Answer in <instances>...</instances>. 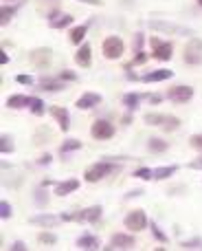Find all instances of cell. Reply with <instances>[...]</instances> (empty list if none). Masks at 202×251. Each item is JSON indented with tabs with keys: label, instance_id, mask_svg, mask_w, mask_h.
<instances>
[{
	"label": "cell",
	"instance_id": "6da1fadb",
	"mask_svg": "<svg viewBox=\"0 0 202 251\" xmlns=\"http://www.w3.org/2000/svg\"><path fill=\"white\" fill-rule=\"evenodd\" d=\"M121 170V165H116V163H112L110 159H103L99 161V163H95V165H90V168L86 170V181L88 183H97V181H101L103 176H110V174H116Z\"/></svg>",
	"mask_w": 202,
	"mask_h": 251
},
{
	"label": "cell",
	"instance_id": "7a4b0ae2",
	"mask_svg": "<svg viewBox=\"0 0 202 251\" xmlns=\"http://www.w3.org/2000/svg\"><path fill=\"white\" fill-rule=\"evenodd\" d=\"M182 60H185L187 64H194V66L202 64V40L200 38H194V35H191V40L185 44Z\"/></svg>",
	"mask_w": 202,
	"mask_h": 251
},
{
	"label": "cell",
	"instance_id": "3957f363",
	"mask_svg": "<svg viewBox=\"0 0 202 251\" xmlns=\"http://www.w3.org/2000/svg\"><path fill=\"white\" fill-rule=\"evenodd\" d=\"M101 51L103 57H108V60H119L123 55V40L119 35H108L101 44Z\"/></svg>",
	"mask_w": 202,
	"mask_h": 251
},
{
	"label": "cell",
	"instance_id": "277c9868",
	"mask_svg": "<svg viewBox=\"0 0 202 251\" xmlns=\"http://www.w3.org/2000/svg\"><path fill=\"white\" fill-rule=\"evenodd\" d=\"M150 29L160 31V33H174V35H194V31L187 29V26L180 25H172V22H165V20H150L147 22Z\"/></svg>",
	"mask_w": 202,
	"mask_h": 251
},
{
	"label": "cell",
	"instance_id": "5b68a950",
	"mask_svg": "<svg viewBox=\"0 0 202 251\" xmlns=\"http://www.w3.org/2000/svg\"><path fill=\"white\" fill-rule=\"evenodd\" d=\"M145 227H147V216L143 209H134V212H130L128 216H125V229L136 234V231L145 229Z\"/></svg>",
	"mask_w": 202,
	"mask_h": 251
},
{
	"label": "cell",
	"instance_id": "8992f818",
	"mask_svg": "<svg viewBox=\"0 0 202 251\" xmlns=\"http://www.w3.org/2000/svg\"><path fill=\"white\" fill-rule=\"evenodd\" d=\"M90 134L97 139V141H106V139H112L114 137V126L106 119H97L90 128Z\"/></svg>",
	"mask_w": 202,
	"mask_h": 251
},
{
	"label": "cell",
	"instance_id": "52a82bcc",
	"mask_svg": "<svg viewBox=\"0 0 202 251\" xmlns=\"http://www.w3.org/2000/svg\"><path fill=\"white\" fill-rule=\"evenodd\" d=\"M152 49H154V53H152V55H154L156 60H160V62L172 60L174 47L169 42H163V40H158V38H152Z\"/></svg>",
	"mask_w": 202,
	"mask_h": 251
},
{
	"label": "cell",
	"instance_id": "ba28073f",
	"mask_svg": "<svg viewBox=\"0 0 202 251\" xmlns=\"http://www.w3.org/2000/svg\"><path fill=\"white\" fill-rule=\"evenodd\" d=\"M167 97L174 101V104H187L194 97V88L191 86H174L167 91Z\"/></svg>",
	"mask_w": 202,
	"mask_h": 251
},
{
	"label": "cell",
	"instance_id": "9c48e42d",
	"mask_svg": "<svg viewBox=\"0 0 202 251\" xmlns=\"http://www.w3.org/2000/svg\"><path fill=\"white\" fill-rule=\"evenodd\" d=\"M51 60H53V51L51 49H35V51H31V62H33V66H38V69H48L51 66Z\"/></svg>",
	"mask_w": 202,
	"mask_h": 251
},
{
	"label": "cell",
	"instance_id": "30bf717a",
	"mask_svg": "<svg viewBox=\"0 0 202 251\" xmlns=\"http://www.w3.org/2000/svg\"><path fill=\"white\" fill-rule=\"evenodd\" d=\"M51 117L60 124V130L66 132L70 128V117H68V110L62 108V106H51Z\"/></svg>",
	"mask_w": 202,
	"mask_h": 251
},
{
	"label": "cell",
	"instance_id": "8fae6325",
	"mask_svg": "<svg viewBox=\"0 0 202 251\" xmlns=\"http://www.w3.org/2000/svg\"><path fill=\"white\" fill-rule=\"evenodd\" d=\"M99 104H101V95H97V93H84L75 106H77L79 110H90V108H95V106H99Z\"/></svg>",
	"mask_w": 202,
	"mask_h": 251
},
{
	"label": "cell",
	"instance_id": "7c38bea8",
	"mask_svg": "<svg viewBox=\"0 0 202 251\" xmlns=\"http://www.w3.org/2000/svg\"><path fill=\"white\" fill-rule=\"evenodd\" d=\"M134 247V236L130 234H114L110 238V247L108 249H132Z\"/></svg>",
	"mask_w": 202,
	"mask_h": 251
},
{
	"label": "cell",
	"instance_id": "4fadbf2b",
	"mask_svg": "<svg viewBox=\"0 0 202 251\" xmlns=\"http://www.w3.org/2000/svg\"><path fill=\"white\" fill-rule=\"evenodd\" d=\"M101 212H103V209L99 207V205H92V207H88V209H84V212L77 214V221H82V223H97L101 218Z\"/></svg>",
	"mask_w": 202,
	"mask_h": 251
},
{
	"label": "cell",
	"instance_id": "5bb4252c",
	"mask_svg": "<svg viewBox=\"0 0 202 251\" xmlns=\"http://www.w3.org/2000/svg\"><path fill=\"white\" fill-rule=\"evenodd\" d=\"M75 62H77L79 66H90V62H92V49H90V44H84V47H79V51L75 53Z\"/></svg>",
	"mask_w": 202,
	"mask_h": 251
},
{
	"label": "cell",
	"instance_id": "9a60e30c",
	"mask_svg": "<svg viewBox=\"0 0 202 251\" xmlns=\"http://www.w3.org/2000/svg\"><path fill=\"white\" fill-rule=\"evenodd\" d=\"M29 221L33 223V225H38V227H53V225H57L62 218L53 216V214H38V216H31Z\"/></svg>",
	"mask_w": 202,
	"mask_h": 251
},
{
	"label": "cell",
	"instance_id": "2e32d148",
	"mask_svg": "<svg viewBox=\"0 0 202 251\" xmlns=\"http://www.w3.org/2000/svg\"><path fill=\"white\" fill-rule=\"evenodd\" d=\"M172 75H174V71H169V69H158V71H152V73H147L145 77H143V82H147V84L165 82V79H169Z\"/></svg>",
	"mask_w": 202,
	"mask_h": 251
},
{
	"label": "cell",
	"instance_id": "e0dca14e",
	"mask_svg": "<svg viewBox=\"0 0 202 251\" xmlns=\"http://www.w3.org/2000/svg\"><path fill=\"white\" fill-rule=\"evenodd\" d=\"M79 187V181L77 178H68V181H62L55 185V194L57 196H68L70 192H75Z\"/></svg>",
	"mask_w": 202,
	"mask_h": 251
},
{
	"label": "cell",
	"instance_id": "ac0fdd59",
	"mask_svg": "<svg viewBox=\"0 0 202 251\" xmlns=\"http://www.w3.org/2000/svg\"><path fill=\"white\" fill-rule=\"evenodd\" d=\"M70 22H73V16H70V13H55V16H51L48 25H51L53 29H64V26H68Z\"/></svg>",
	"mask_w": 202,
	"mask_h": 251
},
{
	"label": "cell",
	"instance_id": "d6986e66",
	"mask_svg": "<svg viewBox=\"0 0 202 251\" xmlns=\"http://www.w3.org/2000/svg\"><path fill=\"white\" fill-rule=\"evenodd\" d=\"M40 88H42V91H46V93H60V91H64V84H62V79L44 77L42 82H40Z\"/></svg>",
	"mask_w": 202,
	"mask_h": 251
},
{
	"label": "cell",
	"instance_id": "ffe728a7",
	"mask_svg": "<svg viewBox=\"0 0 202 251\" xmlns=\"http://www.w3.org/2000/svg\"><path fill=\"white\" fill-rule=\"evenodd\" d=\"M77 247L79 249H99V240L90 234H84L77 238Z\"/></svg>",
	"mask_w": 202,
	"mask_h": 251
},
{
	"label": "cell",
	"instance_id": "44dd1931",
	"mask_svg": "<svg viewBox=\"0 0 202 251\" xmlns=\"http://www.w3.org/2000/svg\"><path fill=\"white\" fill-rule=\"evenodd\" d=\"M178 172V165H165V168H156L154 170V178L156 181H165V178L174 176Z\"/></svg>",
	"mask_w": 202,
	"mask_h": 251
},
{
	"label": "cell",
	"instance_id": "7402d4cb",
	"mask_svg": "<svg viewBox=\"0 0 202 251\" xmlns=\"http://www.w3.org/2000/svg\"><path fill=\"white\" fill-rule=\"evenodd\" d=\"M31 104V97H26V95H13V97H9L7 100V106L9 108H24V106H29Z\"/></svg>",
	"mask_w": 202,
	"mask_h": 251
},
{
	"label": "cell",
	"instance_id": "603a6c76",
	"mask_svg": "<svg viewBox=\"0 0 202 251\" xmlns=\"http://www.w3.org/2000/svg\"><path fill=\"white\" fill-rule=\"evenodd\" d=\"M86 31H88V26L86 25H79V26H75L73 31H70V42L73 44H82L84 42V38H86Z\"/></svg>",
	"mask_w": 202,
	"mask_h": 251
},
{
	"label": "cell",
	"instance_id": "cb8c5ba5",
	"mask_svg": "<svg viewBox=\"0 0 202 251\" xmlns=\"http://www.w3.org/2000/svg\"><path fill=\"white\" fill-rule=\"evenodd\" d=\"M165 119H167V115H160V113H147L145 117H143V122H145L147 126H163Z\"/></svg>",
	"mask_w": 202,
	"mask_h": 251
},
{
	"label": "cell",
	"instance_id": "d4e9b609",
	"mask_svg": "<svg viewBox=\"0 0 202 251\" xmlns=\"http://www.w3.org/2000/svg\"><path fill=\"white\" fill-rule=\"evenodd\" d=\"M147 148H150V152H165L169 148V143L165 141V139H156L152 137L150 141H147Z\"/></svg>",
	"mask_w": 202,
	"mask_h": 251
},
{
	"label": "cell",
	"instance_id": "484cf974",
	"mask_svg": "<svg viewBox=\"0 0 202 251\" xmlns=\"http://www.w3.org/2000/svg\"><path fill=\"white\" fill-rule=\"evenodd\" d=\"M29 108H31V113H33L35 117H42V115H44V101L40 100V97H31Z\"/></svg>",
	"mask_w": 202,
	"mask_h": 251
},
{
	"label": "cell",
	"instance_id": "4316f807",
	"mask_svg": "<svg viewBox=\"0 0 202 251\" xmlns=\"http://www.w3.org/2000/svg\"><path fill=\"white\" fill-rule=\"evenodd\" d=\"M123 104L128 106L130 110H134L141 104V95H138V93H128V95H123Z\"/></svg>",
	"mask_w": 202,
	"mask_h": 251
},
{
	"label": "cell",
	"instance_id": "83f0119b",
	"mask_svg": "<svg viewBox=\"0 0 202 251\" xmlns=\"http://www.w3.org/2000/svg\"><path fill=\"white\" fill-rule=\"evenodd\" d=\"M79 148H82V141H79V139H68V141H64V143H62L60 152H62V154H66V152L79 150Z\"/></svg>",
	"mask_w": 202,
	"mask_h": 251
},
{
	"label": "cell",
	"instance_id": "f1b7e54d",
	"mask_svg": "<svg viewBox=\"0 0 202 251\" xmlns=\"http://www.w3.org/2000/svg\"><path fill=\"white\" fill-rule=\"evenodd\" d=\"M160 128H163L165 132H174V130L180 128V119H178V117H169V115H167V119H165V124L160 126Z\"/></svg>",
	"mask_w": 202,
	"mask_h": 251
},
{
	"label": "cell",
	"instance_id": "f546056e",
	"mask_svg": "<svg viewBox=\"0 0 202 251\" xmlns=\"http://www.w3.org/2000/svg\"><path fill=\"white\" fill-rule=\"evenodd\" d=\"M0 22L2 25H7L9 20H11V16H16V7H9V4H2V11H0Z\"/></svg>",
	"mask_w": 202,
	"mask_h": 251
},
{
	"label": "cell",
	"instance_id": "4dcf8cb0",
	"mask_svg": "<svg viewBox=\"0 0 202 251\" xmlns=\"http://www.w3.org/2000/svg\"><path fill=\"white\" fill-rule=\"evenodd\" d=\"M0 152H2V154L13 152V143H11V137H9V134H2V139H0Z\"/></svg>",
	"mask_w": 202,
	"mask_h": 251
},
{
	"label": "cell",
	"instance_id": "1f68e13d",
	"mask_svg": "<svg viewBox=\"0 0 202 251\" xmlns=\"http://www.w3.org/2000/svg\"><path fill=\"white\" fill-rule=\"evenodd\" d=\"M33 199H35V205H38V207H44V205H46V201H48L46 190H44V187H40V190L33 194Z\"/></svg>",
	"mask_w": 202,
	"mask_h": 251
},
{
	"label": "cell",
	"instance_id": "d6a6232c",
	"mask_svg": "<svg viewBox=\"0 0 202 251\" xmlns=\"http://www.w3.org/2000/svg\"><path fill=\"white\" fill-rule=\"evenodd\" d=\"M38 240H40L42 245H55V243H57V236L51 234V231H40Z\"/></svg>",
	"mask_w": 202,
	"mask_h": 251
},
{
	"label": "cell",
	"instance_id": "836d02e7",
	"mask_svg": "<svg viewBox=\"0 0 202 251\" xmlns=\"http://www.w3.org/2000/svg\"><path fill=\"white\" fill-rule=\"evenodd\" d=\"M134 176L141 178V181H150V178H154V170H150V168H138L136 172H134Z\"/></svg>",
	"mask_w": 202,
	"mask_h": 251
},
{
	"label": "cell",
	"instance_id": "e575fe53",
	"mask_svg": "<svg viewBox=\"0 0 202 251\" xmlns=\"http://www.w3.org/2000/svg\"><path fill=\"white\" fill-rule=\"evenodd\" d=\"M152 234H154V238L158 240V243H167V236L160 231V227L156 225V223H152Z\"/></svg>",
	"mask_w": 202,
	"mask_h": 251
},
{
	"label": "cell",
	"instance_id": "d590c367",
	"mask_svg": "<svg viewBox=\"0 0 202 251\" xmlns=\"http://www.w3.org/2000/svg\"><path fill=\"white\" fill-rule=\"evenodd\" d=\"M182 249H202V240L200 238H194V240H185V243L180 245Z\"/></svg>",
	"mask_w": 202,
	"mask_h": 251
},
{
	"label": "cell",
	"instance_id": "8d00e7d4",
	"mask_svg": "<svg viewBox=\"0 0 202 251\" xmlns=\"http://www.w3.org/2000/svg\"><path fill=\"white\" fill-rule=\"evenodd\" d=\"M0 216H2V218L11 216V205H9L7 201H0Z\"/></svg>",
	"mask_w": 202,
	"mask_h": 251
},
{
	"label": "cell",
	"instance_id": "74e56055",
	"mask_svg": "<svg viewBox=\"0 0 202 251\" xmlns=\"http://www.w3.org/2000/svg\"><path fill=\"white\" fill-rule=\"evenodd\" d=\"M189 143H191V148H196V150L202 152V134H194V137L189 139Z\"/></svg>",
	"mask_w": 202,
	"mask_h": 251
},
{
	"label": "cell",
	"instance_id": "f35d334b",
	"mask_svg": "<svg viewBox=\"0 0 202 251\" xmlns=\"http://www.w3.org/2000/svg\"><path fill=\"white\" fill-rule=\"evenodd\" d=\"M16 82L18 84H24V86H33V77H29V75H18Z\"/></svg>",
	"mask_w": 202,
	"mask_h": 251
},
{
	"label": "cell",
	"instance_id": "ab89813d",
	"mask_svg": "<svg viewBox=\"0 0 202 251\" xmlns=\"http://www.w3.org/2000/svg\"><path fill=\"white\" fill-rule=\"evenodd\" d=\"M141 49H143V35L141 33H138V35H134V51H141Z\"/></svg>",
	"mask_w": 202,
	"mask_h": 251
},
{
	"label": "cell",
	"instance_id": "60d3db41",
	"mask_svg": "<svg viewBox=\"0 0 202 251\" xmlns=\"http://www.w3.org/2000/svg\"><path fill=\"white\" fill-rule=\"evenodd\" d=\"M77 75L70 73V71H64V73H60V79H75Z\"/></svg>",
	"mask_w": 202,
	"mask_h": 251
},
{
	"label": "cell",
	"instance_id": "b9f144b4",
	"mask_svg": "<svg viewBox=\"0 0 202 251\" xmlns=\"http://www.w3.org/2000/svg\"><path fill=\"white\" fill-rule=\"evenodd\" d=\"M145 60H147V57L143 55V51H138V53H136V57H134V64H143Z\"/></svg>",
	"mask_w": 202,
	"mask_h": 251
},
{
	"label": "cell",
	"instance_id": "7bdbcfd3",
	"mask_svg": "<svg viewBox=\"0 0 202 251\" xmlns=\"http://www.w3.org/2000/svg\"><path fill=\"white\" fill-rule=\"evenodd\" d=\"M11 249H13V251H24V249H26V245L18 240V243H13V247H11Z\"/></svg>",
	"mask_w": 202,
	"mask_h": 251
},
{
	"label": "cell",
	"instance_id": "ee69618b",
	"mask_svg": "<svg viewBox=\"0 0 202 251\" xmlns=\"http://www.w3.org/2000/svg\"><path fill=\"white\" fill-rule=\"evenodd\" d=\"M38 163H40V165H46V163H51V154H44L42 159L38 161Z\"/></svg>",
	"mask_w": 202,
	"mask_h": 251
},
{
	"label": "cell",
	"instance_id": "f6af8a7d",
	"mask_svg": "<svg viewBox=\"0 0 202 251\" xmlns=\"http://www.w3.org/2000/svg\"><path fill=\"white\" fill-rule=\"evenodd\" d=\"M191 168H194V170H202V159H196L194 163H191Z\"/></svg>",
	"mask_w": 202,
	"mask_h": 251
},
{
	"label": "cell",
	"instance_id": "bcb514c9",
	"mask_svg": "<svg viewBox=\"0 0 202 251\" xmlns=\"http://www.w3.org/2000/svg\"><path fill=\"white\" fill-rule=\"evenodd\" d=\"M7 62H9V57H7V53L2 51V53H0V64L4 66V64H7Z\"/></svg>",
	"mask_w": 202,
	"mask_h": 251
},
{
	"label": "cell",
	"instance_id": "7dc6e473",
	"mask_svg": "<svg viewBox=\"0 0 202 251\" xmlns=\"http://www.w3.org/2000/svg\"><path fill=\"white\" fill-rule=\"evenodd\" d=\"M160 100H163V97H160V95H150V101H152V104H158Z\"/></svg>",
	"mask_w": 202,
	"mask_h": 251
},
{
	"label": "cell",
	"instance_id": "c3c4849f",
	"mask_svg": "<svg viewBox=\"0 0 202 251\" xmlns=\"http://www.w3.org/2000/svg\"><path fill=\"white\" fill-rule=\"evenodd\" d=\"M198 4H200V7H202V0H198Z\"/></svg>",
	"mask_w": 202,
	"mask_h": 251
},
{
	"label": "cell",
	"instance_id": "681fc988",
	"mask_svg": "<svg viewBox=\"0 0 202 251\" xmlns=\"http://www.w3.org/2000/svg\"><path fill=\"white\" fill-rule=\"evenodd\" d=\"M48 2H53V0H48Z\"/></svg>",
	"mask_w": 202,
	"mask_h": 251
}]
</instances>
